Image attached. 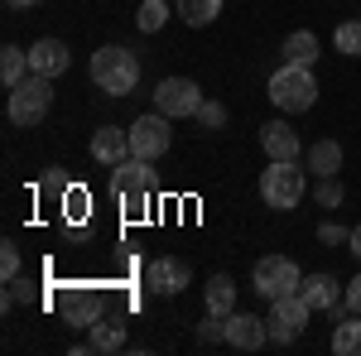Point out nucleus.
<instances>
[{
	"mask_svg": "<svg viewBox=\"0 0 361 356\" xmlns=\"http://www.w3.org/2000/svg\"><path fill=\"white\" fill-rule=\"evenodd\" d=\"M92 82L102 87L106 97H130L140 82V58L121 44H106L92 54Z\"/></svg>",
	"mask_w": 361,
	"mask_h": 356,
	"instance_id": "obj_1",
	"label": "nucleus"
},
{
	"mask_svg": "<svg viewBox=\"0 0 361 356\" xmlns=\"http://www.w3.org/2000/svg\"><path fill=\"white\" fill-rule=\"evenodd\" d=\"M304 192H308V173L299 168V159H270V168L260 173V197H265V207H275V212L299 207Z\"/></svg>",
	"mask_w": 361,
	"mask_h": 356,
	"instance_id": "obj_2",
	"label": "nucleus"
},
{
	"mask_svg": "<svg viewBox=\"0 0 361 356\" xmlns=\"http://www.w3.org/2000/svg\"><path fill=\"white\" fill-rule=\"evenodd\" d=\"M111 192H116V202L130 212V217H140L149 202H154V168H149V159H121L111 173Z\"/></svg>",
	"mask_w": 361,
	"mask_h": 356,
	"instance_id": "obj_3",
	"label": "nucleus"
},
{
	"mask_svg": "<svg viewBox=\"0 0 361 356\" xmlns=\"http://www.w3.org/2000/svg\"><path fill=\"white\" fill-rule=\"evenodd\" d=\"M270 102H275L284 116H299L318 102V78L313 68H299V63H284L275 78H270Z\"/></svg>",
	"mask_w": 361,
	"mask_h": 356,
	"instance_id": "obj_4",
	"label": "nucleus"
},
{
	"mask_svg": "<svg viewBox=\"0 0 361 356\" xmlns=\"http://www.w3.org/2000/svg\"><path fill=\"white\" fill-rule=\"evenodd\" d=\"M299 284H304V274H299V265L289 255H260L255 270H250V289L265 303L284 299V294H299Z\"/></svg>",
	"mask_w": 361,
	"mask_h": 356,
	"instance_id": "obj_5",
	"label": "nucleus"
},
{
	"mask_svg": "<svg viewBox=\"0 0 361 356\" xmlns=\"http://www.w3.org/2000/svg\"><path fill=\"white\" fill-rule=\"evenodd\" d=\"M54 106V78L29 73L20 87H10V121L15 125H39Z\"/></svg>",
	"mask_w": 361,
	"mask_h": 356,
	"instance_id": "obj_6",
	"label": "nucleus"
},
{
	"mask_svg": "<svg viewBox=\"0 0 361 356\" xmlns=\"http://www.w3.org/2000/svg\"><path fill=\"white\" fill-rule=\"evenodd\" d=\"M169 145H173V130H169V116L164 111H149V116H140L135 125H130V154L135 159H164Z\"/></svg>",
	"mask_w": 361,
	"mask_h": 356,
	"instance_id": "obj_7",
	"label": "nucleus"
},
{
	"mask_svg": "<svg viewBox=\"0 0 361 356\" xmlns=\"http://www.w3.org/2000/svg\"><path fill=\"white\" fill-rule=\"evenodd\" d=\"M308 313H313V308L304 303V294H284V299H275L270 303V318H265V323H270V342H275V347H289V342L308 328Z\"/></svg>",
	"mask_w": 361,
	"mask_h": 356,
	"instance_id": "obj_8",
	"label": "nucleus"
},
{
	"mask_svg": "<svg viewBox=\"0 0 361 356\" xmlns=\"http://www.w3.org/2000/svg\"><path fill=\"white\" fill-rule=\"evenodd\" d=\"M197 106H202V87L193 78H164V82L154 87V111H164L169 121H183Z\"/></svg>",
	"mask_w": 361,
	"mask_h": 356,
	"instance_id": "obj_9",
	"label": "nucleus"
},
{
	"mask_svg": "<svg viewBox=\"0 0 361 356\" xmlns=\"http://www.w3.org/2000/svg\"><path fill=\"white\" fill-rule=\"evenodd\" d=\"M54 308L63 313L68 328H92L97 318H106V299H102L97 289H73V284L54 299Z\"/></svg>",
	"mask_w": 361,
	"mask_h": 356,
	"instance_id": "obj_10",
	"label": "nucleus"
},
{
	"mask_svg": "<svg viewBox=\"0 0 361 356\" xmlns=\"http://www.w3.org/2000/svg\"><path fill=\"white\" fill-rule=\"evenodd\" d=\"M145 284H149V294L173 299V294H183V289L193 284V270H188V260H178V255H159V260H149Z\"/></svg>",
	"mask_w": 361,
	"mask_h": 356,
	"instance_id": "obj_11",
	"label": "nucleus"
},
{
	"mask_svg": "<svg viewBox=\"0 0 361 356\" xmlns=\"http://www.w3.org/2000/svg\"><path fill=\"white\" fill-rule=\"evenodd\" d=\"M222 323H226V347H236V352H255L270 342V323H260L255 313H226Z\"/></svg>",
	"mask_w": 361,
	"mask_h": 356,
	"instance_id": "obj_12",
	"label": "nucleus"
},
{
	"mask_svg": "<svg viewBox=\"0 0 361 356\" xmlns=\"http://www.w3.org/2000/svg\"><path fill=\"white\" fill-rule=\"evenodd\" d=\"M68 44L63 39H39V44H29V73H39V78H63L68 73Z\"/></svg>",
	"mask_w": 361,
	"mask_h": 356,
	"instance_id": "obj_13",
	"label": "nucleus"
},
{
	"mask_svg": "<svg viewBox=\"0 0 361 356\" xmlns=\"http://www.w3.org/2000/svg\"><path fill=\"white\" fill-rule=\"evenodd\" d=\"M342 289L347 284H337L333 274H304V284H299V294H304V303L313 308V313H333L337 303H342Z\"/></svg>",
	"mask_w": 361,
	"mask_h": 356,
	"instance_id": "obj_14",
	"label": "nucleus"
},
{
	"mask_svg": "<svg viewBox=\"0 0 361 356\" xmlns=\"http://www.w3.org/2000/svg\"><path fill=\"white\" fill-rule=\"evenodd\" d=\"M92 159L106 164V168H116L121 159H130V130H121V125H102V130L92 135Z\"/></svg>",
	"mask_w": 361,
	"mask_h": 356,
	"instance_id": "obj_15",
	"label": "nucleus"
},
{
	"mask_svg": "<svg viewBox=\"0 0 361 356\" xmlns=\"http://www.w3.org/2000/svg\"><path fill=\"white\" fill-rule=\"evenodd\" d=\"M260 149L270 159H299V130L289 121H270V125H260Z\"/></svg>",
	"mask_w": 361,
	"mask_h": 356,
	"instance_id": "obj_16",
	"label": "nucleus"
},
{
	"mask_svg": "<svg viewBox=\"0 0 361 356\" xmlns=\"http://www.w3.org/2000/svg\"><path fill=\"white\" fill-rule=\"evenodd\" d=\"M304 168L313 173V178H337V168H342V145H337V140H318V145H308Z\"/></svg>",
	"mask_w": 361,
	"mask_h": 356,
	"instance_id": "obj_17",
	"label": "nucleus"
},
{
	"mask_svg": "<svg viewBox=\"0 0 361 356\" xmlns=\"http://www.w3.org/2000/svg\"><path fill=\"white\" fill-rule=\"evenodd\" d=\"M121 347H126V323L97 318V323H92V337H87L78 352H121Z\"/></svg>",
	"mask_w": 361,
	"mask_h": 356,
	"instance_id": "obj_18",
	"label": "nucleus"
},
{
	"mask_svg": "<svg viewBox=\"0 0 361 356\" xmlns=\"http://www.w3.org/2000/svg\"><path fill=\"white\" fill-rule=\"evenodd\" d=\"M202 299H207V313H217V318L236 313V284H231V274H212L207 289H202Z\"/></svg>",
	"mask_w": 361,
	"mask_h": 356,
	"instance_id": "obj_19",
	"label": "nucleus"
},
{
	"mask_svg": "<svg viewBox=\"0 0 361 356\" xmlns=\"http://www.w3.org/2000/svg\"><path fill=\"white\" fill-rule=\"evenodd\" d=\"M279 54H284V63H299V68H313V63H318V34H308V29H299V34H289V39L279 44Z\"/></svg>",
	"mask_w": 361,
	"mask_h": 356,
	"instance_id": "obj_20",
	"label": "nucleus"
},
{
	"mask_svg": "<svg viewBox=\"0 0 361 356\" xmlns=\"http://www.w3.org/2000/svg\"><path fill=\"white\" fill-rule=\"evenodd\" d=\"M333 352H337V356H361V313L337 318V328H333Z\"/></svg>",
	"mask_w": 361,
	"mask_h": 356,
	"instance_id": "obj_21",
	"label": "nucleus"
},
{
	"mask_svg": "<svg viewBox=\"0 0 361 356\" xmlns=\"http://www.w3.org/2000/svg\"><path fill=\"white\" fill-rule=\"evenodd\" d=\"M25 78H29V49L5 44V49H0V82H5V87H20Z\"/></svg>",
	"mask_w": 361,
	"mask_h": 356,
	"instance_id": "obj_22",
	"label": "nucleus"
},
{
	"mask_svg": "<svg viewBox=\"0 0 361 356\" xmlns=\"http://www.w3.org/2000/svg\"><path fill=\"white\" fill-rule=\"evenodd\" d=\"M178 15H183V25L207 29L217 15H222V0H178Z\"/></svg>",
	"mask_w": 361,
	"mask_h": 356,
	"instance_id": "obj_23",
	"label": "nucleus"
},
{
	"mask_svg": "<svg viewBox=\"0 0 361 356\" xmlns=\"http://www.w3.org/2000/svg\"><path fill=\"white\" fill-rule=\"evenodd\" d=\"M135 25L145 29V34L164 29V25H169V5H164V0H145V5L135 10Z\"/></svg>",
	"mask_w": 361,
	"mask_h": 356,
	"instance_id": "obj_24",
	"label": "nucleus"
},
{
	"mask_svg": "<svg viewBox=\"0 0 361 356\" xmlns=\"http://www.w3.org/2000/svg\"><path fill=\"white\" fill-rule=\"evenodd\" d=\"M333 44H337V54H347V58H361V20H347V25H337Z\"/></svg>",
	"mask_w": 361,
	"mask_h": 356,
	"instance_id": "obj_25",
	"label": "nucleus"
},
{
	"mask_svg": "<svg viewBox=\"0 0 361 356\" xmlns=\"http://www.w3.org/2000/svg\"><path fill=\"white\" fill-rule=\"evenodd\" d=\"M193 121L202 125V130H222V125H226V106H222V102H207V97H202V106L193 111Z\"/></svg>",
	"mask_w": 361,
	"mask_h": 356,
	"instance_id": "obj_26",
	"label": "nucleus"
},
{
	"mask_svg": "<svg viewBox=\"0 0 361 356\" xmlns=\"http://www.w3.org/2000/svg\"><path fill=\"white\" fill-rule=\"evenodd\" d=\"M313 197H318V207H342V183L337 178H318Z\"/></svg>",
	"mask_w": 361,
	"mask_h": 356,
	"instance_id": "obj_27",
	"label": "nucleus"
},
{
	"mask_svg": "<svg viewBox=\"0 0 361 356\" xmlns=\"http://www.w3.org/2000/svg\"><path fill=\"white\" fill-rule=\"evenodd\" d=\"M318 241H323V246H352V231H347L342 221H323V226H318Z\"/></svg>",
	"mask_w": 361,
	"mask_h": 356,
	"instance_id": "obj_28",
	"label": "nucleus"
},
{
	"mask_svg": "<svg viewBox=\"0 0 361 356\" xmlns=\"http://www.w3.org/2000/svg\"><path fill=\"white\" fill-rule=\"evenodd\" d=\"M0 279H20V246H0Z\"/></svg>",
	"mask_w": 361,
	"mask_h": 356,
	"instance_id": "obj_29",
	"label": "nucleus"
},
{
	"mask_svg": "<svg viewBox=\"0 0 361 356\" xmlns=\"http://www.w3.org/2000/svg\"><path fill=\"white\" fill-rule=\"evenodd\" d=\"M342 303H347V313H361V274H357V279H347V289H342Z\"/></svg>",
	"mask_w": 361,
	"mask_h": 356,
	"instance_id": "obj_30",
	"label": "nucleus"
},
{
	"mask_svg": "<svg viewBox=\"0 0 361 356\" xmlns=\"http://www.w3.org/2000/svg\"><path fill=\"white\" fill-rule=\"evenodd\" d=\"M352 255L361 260V226H352Z\"/></svg>",
	"mask_w": 361,
	"mask_h": 356,
	"instance_id": "obj_31",
	"label": "nucleus"
},
{
	"mask_svg": "<svg viewBox=\"0 0 361 356\" xmlns=\"http://www.w3.org/2000/svg\"><path fill=\"white\" fill-rule=\"evenodd\" d=\"M5 5H15V10H29V5H39V0H5Z\"/></svg>",
	"mask_w": 361,
	"mask_h": 356,
	"instance_id": "obj_32",
	"label": "nucleus"
}]
</instances>
